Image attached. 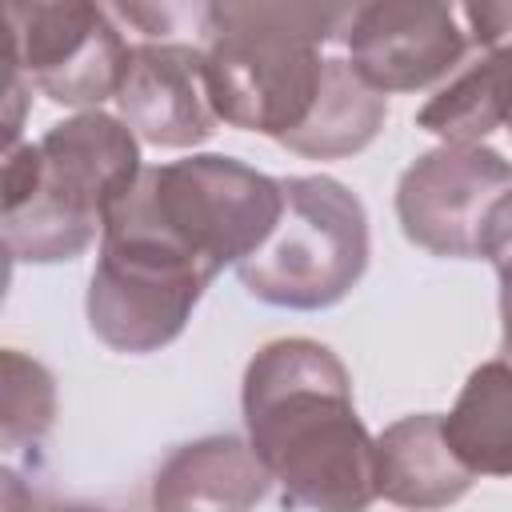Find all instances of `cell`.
<instances>
[{
    "label": "cell",
    "mask_w": 512,
    "mask_h": 512,
    "mask_svg": "<svg viewBox=\"0 0 512 512\" xmlns=\"http://www.w3.org/2000/svg\"><path fill=\"white\" fill-rule=\"evenodd\" d=\"M240 404L248 444L288 508L364 512L376 500V440L328 344L304 336L264 344L244 368Z\"/></svg>",
    "instance_id": "1"
},
{
    "label": "cell",
    "mask_w": 512,
    "mask_h": 512,
    "mask_svg": "<svg viewBox=\"0 0 512 512\" xmlns=\"http://www.w3.org/2000/svg\"><path fill=\"white\" fill-rule=\"evenodd\" d=\"M140 172L136 132L100 108L52 124L36 144H8L0 200L8 256L24 264L76 260Z\"/></svg>",
    "instance_id": "2"
},
{
    "label": "cell",
    "mask_w": 512,
    "mask_h": 512,
    "mask_svg": "<svg viewBox=\"0 0 512 512\" xmlns=\"http://www.w3.org/2000/svg\"><path fill=\"white\" fill-rule=\"evenodd\" d=\"M280 208V180L208 152L144 168L104 216V232L156 244L216 276L224 264L240 268L268 240Z\"/></svg>",
    "instance_id": "3"
},
{
    "label": "cell",
    "mask_w": 512,
    "mask_h": 512,
    "mask_svg": "<svg viewBox=\"0 0 512 512\" xmlns=\"http://www.w3.org/2000/svg\"><path fill=\"white\" fill-rule=\"evenodd\" d=\"M280 188V220L236 268V276L248 296L272 308H332L360 284L368 268L364 204L332 176H288Z\"/></svg>",
    "instance_id": "4"
},
{
    "label": "cell",
    "mask_w": 512,
    "mask_h": 512,
    "mask_svg": "<svg viewBox=\"0 0 512 512\" xmlns=\"http://www.w3.org/2000/svg\"><path fill=\"white\" fill-rule=\"evenodd\" d=\"M204 76L216 120L284 140L312 112L324 56L316 44L260 24L248 4H208Z\"/></svg>",
    "instance_id": "5"
},
{
    "label": "cell",
    "mask_w": 512,
    "mask_h": 512,
    "mask_svg": "<svg viewBox=\"0 0 512 512\" xmlns=\"http://www.w3.org/2000/svg\"><path fill=\"white\" fill-rule=\"evenodd\" d=\"M216 276L204 268L124 236H100V260L88 280V324L100 344L124 356L160 352L172 344L196 300Z\"/></svg>",
    "instance_id": "6"
},
{
    "label": "cell",
    "mask_w": 512,
    "mask_h": 512,
    "mask_svg": "<svg viewBox=\"0 0 512 512\" xmlns=\"http://www.w3.org/2000/svg\"><path fill=\"white\" fill-rule=\"evenodd\" d=\"M4 52H12L48 100L96 112L100 100H116L132 44L108 20L104 8L84 0H56V4H4Z\"/></svg>",
    "instance_id": "7"
},
{
    "label": "cell",
    "mask_w": 512,
    "mask_h": 512,
    "mask_svg": "<svg viewBox=\"0 0 512 512\" xmlns=\"http://www.w3.org/2000/svg\"><path fill=\"white\" fill-rule=\"evenodd\" d=\"M512 192V164L488 144H440L412 160L396 184L404 236L444 260H472L500 196Z\"/></svg>",
    "instance_id": "8"
},
{
    "label": "cell",
    "mask_w": 512,
    "mask_h": 512,
    "mask_svg": "<svg viewBox=\"0 0 512 512\" xmlns=\"http://www.w3.org/2000/svg\"><path fill=\"white\" fill-rule=\"evenodd\" d=\"M344 40L348 64L380 96L444 84L468 56V32L460 28V12L436 0L356 4Z\"/></svg>",
    "instance_id": "9"
},
{
    "label": "cell",
    "mask_w": 512,
    "mask_h": 512,
    "mask_svg": "<svg viewBox=\"0 0 512 512\" xmlns=\"http://www.w3.org/2000/svg\"><path fill=\"white\" fill-rule=\"evenodd\" d=\"M120 120L156 148H196L216 132L204 76V44L144 40L132 44L124 84L116 92Z\"/></svg>",
    "instance_id": "10"
},
{
    "label": "cell",
    "mask_w": 512,
    "mask_h": 512,
    "mask_svg": "<svg viewBox=\"0 0 512 512\" xmlns=\"http://www.w3.org/2000/svg\"><path fill=\"white\" fill-rule=\"evenodd\" d=\"M272 488L268 468L240 436L180 444L152 476V512H252Z\"/></svg>",
    "instance_id": "11"
},
{
    "label": "cell",
    "mask_w": 512,
    "mask_h": 512,
    "mask_svg": "<svg viewBox=\"0 0 512 512\" xmlns=\"http://www.w3.org/2000/svg\"><path fill=\"white\" fill-rule=\"evenodd\" d=\"M472 480L476 476L460 464L444 436L440 412L404 416L376 436V496H384L396 508H448L472 488Z\"/></svg>",
    "instance_id": "12"
},
{
    "label": "cell",
    "mask_w": 512,
    "mask_h": 512,
    "mask_svg": "<svg viewBox=\"0 0 512 512\" xmlns=\"http://www.w3.org/2000/svg\"><path fill=\"white\" fill-rule=\"evenodd\" d=\"M384 116H388V96L368 88L348 60L332 56V60H324V76H320L312 112L280 144L296 156L340 160V156L368 148L376 140V132L384 128Z\"/></svg>",
    "instance_id": "13"
},
{
    "label": "cell",
    "mask_w": 512,
    "mask_h": 512,
    "mask_svg": "<svg viewBox=\"0 0 512 512\" xmlns=\"http://www.w3.org/2000/svg\"><path fill=\"white\" fill-rule=\"evenodd\" d=\"M512 92V56L472 48L460 68L424 100L416 128L440 136L444 144H480L504 124Z\"/></svg>",
    "instance_id": "14"
},
{
    "label": "cell",
    "mask_w": 512,
    "mask_h": 512,
    "mask_svg": "<svg viewBox=\"0 0 512 512\" xmlns=\"http://www.w3.org/2000/svg\"><path fill=\"white\" fill-rule=\"evenodd\" d=\"M444 436L472 476H512V364H480L452 412L444 416Z\"/></svg>",
    "instance_id": "15"
},
{
    "label": "cell",
    "mask_w": 512,
    "mask_h": 512,
    "mask_svg": "<svg viewBox=\"0 0 512 512\" xmlns=\"http://www.w3.org/2000/svg\"><path fill=\"white\" fill-rule=\"evenodd\" d=\"M56 420V384L48 368L20 348H4V448L24 452L40 448Z\"/></svg>",
    "instance_id": "16"
},
{
    "label": "cell",
    "mask_w": 512,
    "mask_h": 512,
    "mask_svg": "<svg viewBox=\"0 0 512 512\" xmlns=\"http://www.w3.org/2000/svg\"><path fill=\"white\" fill-rule=\"evenodd\" d=\"M500 280V344L512 356V192L496 200V208L484 220L480 232V252Z\"/></svg>",
    "instance_id": "17"
},
{
    "label": "cell",
    "mask_w": 512,
    "mask_h": 512,
    "mask_svg": "<svg viewBox=\"0 0 512 512\" xmlns=\"http://www.w3.org/2000/svg\"><path fill=\"white\" fill-rule=\"evenodd\" d=\"M116 16L136 24L148 40H168L172 32H204L208 36V4H120Z\"/></svg>",
    "instance_id": "18"
},
{
    "label": "cell",
    "mask_w": 512,
    "mask_h": 512,
    "mask_svg": "<svg viewBox=\"0 0 512 512\" xmlns=\"http://www.w3.org/2000/svg\"><path fill=\"white\" fill-rule=\"evenodd\" d=\"M460 20L468 24L472 48L512 56V4H464Z\"/></svg>",
    "instance_id": "19"
},
{
    "label": "cell",
    "mask_w": 512,
    "mask_h": 512,
    "mask_svg": "<svg viewBox=\"0 0 512 512\" xmlns=\"http://www.w3.org/2000/svg\"><path fill=\"white\" fill-rule=\"evenodd\" d=\"M4 512H120V508L80 504V500H64V504L36 500L32 492H24V488H20V476H12V472H8V480H4Z\"/></svg>",
    "instance_id": "20"
},
{
    "label": "cell",
    "mask_w": 512,
    "mask_h": 512,
    "mask_svg": "<svg viewBox=\"0 0 512 512\" xmlns=\"http://www.w3.org/2000/svg\"><path fill=\"white\" fill-rule=\"evenodd\" d=\"M504 128L512 132V92H508V112H504Z\"/></svg>",
    "instance_id": "21"
}]
</instances>
